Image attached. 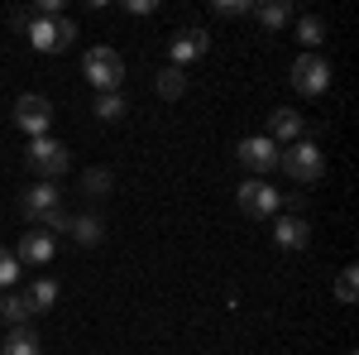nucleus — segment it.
I'll return each instance as SVG.
<instances>
[{
	"label": "nucleus",
	"instance_id": "obj_4",
	"mask_svg": "<svg viewBox=\"0 0 359 355\" xmlns=\"http://www.w3.org/2000/svg\"><path fill=\"white\" fill-rule=\"evenodd\" d=\"M287 82H292V91H297V96H326V91H331V63H326L321 53L292 58Z\"/></svg>",
	"mask_w": 359,
	"mask_h": 355
},
{
	"label": "nucleus",
	"instance_id": "obj_26",
	"mask_svg": "<svg viewBox=\"0 0 359 355\" xmlns=\"http://www.w3.org/2000/svg\"><path fill=\"white\" fill-rule=\"evenodd\" d=\"M283 202L292 207V217H302V207H306V197H302V192H283Z\"/></svg>",
	"mask_w": 359,
	"mask_h": 355
},
{
	"label": "nucleus",
	"instance_id": "obj_12",
	"mask_svg": "<svg viewBox=\"0 0 359 355\" xmlns=\"http://www.w3.org/2000/svg\"><path fill=\"white\" fill-rule=\"evenodd\" d=\"M264 139H273L278 149H287V144L306 139V120L292 106H278V110H269V135H264Z\"/></svg>",
	"mask_w": 359,
	"mask_h": 355
},
{
	"label": "nucleus",
	"instance_id": "obj_5",
	"mask_svg": "<svg viewBox=\"0 0 359 355\" xmlns=\"http://www.w3.org/2000/svg\"><path fill=\"white\" fill-rule=\"evenodd\" d=\"M82 72L96 91H120V82H125V58L115 53V49H101V44H96V49H86Z\"/></svg>",
	"mask_w": 359,
	"mask_h": 355
},
{
	"label": "nucleus",
	"instance_id": "obj_21",
	"mask_svg": "<svg viewBox=\"0 0 359 355\" xmlns=\"http://www.w3.org/2000/svg\"><path fill=\"white\" fill-rule=\"evenodd\" d=\"M297 39H302L306 49L326 44V20H321V15H302V20H297Z\"/></svg>",
	"mask_w": 359,
	"mask_h": 355
},
{
	"label": "nucleus",
	"instance_id": "obj_25",
	"mask_svg": "<svg viewBox=\"0 0 359 355\" xmlns=\"http://www.w3.org/2000/svg\"><path fill=\"white\" fill-rule=\"evenodd\" d=\"M211 10L221 20H240V15H254V0H211Z\"/></svg>",
	"mask_w": 359,
	"mask_h": 355
},
{
	"label": "nucleus",
	"instance_id": "obj_8",
	"mask_svg": "<svg viewBox=\"0 0 359 355\" xmlns=\"http://www.w3.org/2000/svg\"><path fill=\"white\" fill-rule=\"evenodd\" d=\"M15 125L25 130L29 139H39V135H48V125H53V101L48 96H20L15 101Z\"/></svg>",
	"mask_w": 359,
	"mask_h": 355
},
{
	"label": "nucleus",
	"instance_id": "obj_14",
	"mask_svg": "<svg viewBox=\"0 0 359 355\" xmlns=\"http://www.w3.org/2000/svg\"><path fill=\"white\" fill-rule=\"evenodd\" d=\"M254 20L269 29V34L287 29L292 25V0H264V5H254Z\"/></svg>",
	"mask_w": 359,
	"mask_h": 355
},
{
	"label": "nucleus",
	"instance_id": "obj_15",
	"mask_svg": "<svg viewBox=\"0 0 359 355\" xmlns=\"http://www.w3.org/2000/svg\"><path fill=\"white\" fill-rule=\"evenodd\" d=\"M0 355H43V341L34 327H10V336L0 341Z\"/></svg>",
	"mask_w": 359,
	"mask_h": 355
},
{
	"label": "nucleus",
	"instance_id": "obj_22",
	"mask_svg": "<svg viewBox=\"0 0 359 355\" xmlns=\"http://www.w3.org/2000/svg\"><path fill=\"white\" fill-rule=\"evenodd\" d=\"M20 269H25V264L15 259V250H5V245H0V293H10V288L20 283Z\"/></svg>",
	"mask_w": 359,
	"mask_h": 355
},
{
	"label": "nucleus",
	"instance_id": "obj_24",
	"mask_svg": "<svg viewBox=\"0 0 359 355\" xmlns=\"http://www.w3.org/2000/svg\"><path fill=\"white\" fill-rule=\"evenodd\" d=\"M355 293H359V273L355 269H340V278H335V302H355Z\"/></svg>",
	"mask_w": 359,
	"mask_h": 355
},
{
	"label": "nucleus",
	"instance_id": "obj_27",
	"mask_svg": "<svg viewBox=\"0 0 359 355\" xmlns=\"http://www.w3.org/2000/svg\"><path fill=\"white\" fill-rule=\"evenodd\" d=\"M125 10H130V15H154V0H130Z\"/></svg>",
	"mask_w": 359,
	"mask_h": 355
},
{
	"label": "nucleus",
	"instance_id": "obj_7",
	"mask_svg": "<svg viewBox=\"0 0 359 355\" xmlns=\"http://www.w3.org/2000/svg\"><path fill=\"white\" fill-rule=\"evenodd\" d=\"M211 53V34H206V29H177V34H172V39H168V58H172V67H177V72H182V67H187V63H201V58Z\"/></svg>",
	"mask_w": 359,
	"mask_h": 355
},
{
	"label": "nucleus",
	"instance_id": "obj_17",
	"mask_svg": "<svg viewBox=\"0 0 359 355\" xmlns=\"http://www.w3.org/2000/svg\"><path fill=\"white\" fill-rule=\"evenodd\" d=\"M25 298H29V307H34V312H53L57 298H62V288H57V278H34Z\"/></svg>",
	"mask_w": 359,
	"mask_h": 355
},
{
	"label": "nucleus",
	"instance_id": "obj_18",
	"mask_svg": "<svg viewBox=\"0 0 359 355\" xmlns=\"http://www.w3.org/2000/svg\"><path fill=\"white\" fill-rule=\"evenodd\" d=\"M125 110H130L125 91H96V101H91V115H96V120H106V125H115Z\"/></svg>",
	"mask_w": 359,
	"mask_h": 355
},
{
	"label": "nucleus",
	"instance_id": "obj_23",
	"mask_svg": "<svg viewBox=\"0 0 359 355\" xmlns=\"http://www.w3.org/2000/svg\"><path fill=\"white\" fill-rule=\"evenodd\" d=\"M182 91H187V77H182L177 67H163V72H158V96H163V101H177Z\"/></svg>",
	"mask_w": 359,
	"mask_h": 355
},
{
	"label": "nucleus",
	"instance_id": "obj_3",
	"mask_svg": "<svg viewBox=\"0 0 359 355\" xmlns=\"http://www.w3.org/2000/svg\"><path fill=\"white\" fill-rule=\"evenodd\" d=\"M25 39L39 49V53H62L72 39H77V25L67 20V15H57V20H48V15H34L25 25Z\"/></svg>",
	"mask_w": 359,
	"mask_h": 355
},
{
	"label": "nucleus",
	"instance_id": "obj_6",
	"mask_svg": "<svg viewBox=\"0 0 359 355\" xmlns=\"http://www.w3.org/2000/svg\"><path fill=\"white\" fill-rule=\"evenodd\" d=\"M235 202H240V212H245L249 221H269V217H278V207H283V192L269 188L264 178H245L240 192H235Z\"/></svg>",
	"mask_w": 359,
	"mask_h": 355
},
{
	"label": "nucleus",
	"instance_id": "obj_2",
	"mask_svg": "<svg viewBox=\"0 0 359 355\" xmlns=\"http://www.w3.org/2000/svg\"><path fill=\"white\" fill-rule=\"evenodd\" d=\"M25 164H29V173H39L43 183H53V178H62V173H67L72 154H67V144H62V139H53V135H39V139H29Z\"/></svg>",
	"mask_w": 359,
	"mask_h": 355
},
{
	"label": "nucleus",
	"instance_id": "obj_13",
	"mask_svg": "<svg viewBox=\"0 0 359 355\" xmlns=\"http://www.w3.org/2000/svg\"><path fill=\"white\" fill-rule=\"evenodd\" d=\"M273 240H278V250H306L311 245V226L302 217H283L273 226Z\"/></svg>",
	"mask_w": 359,
	"mask_h": 355
},
{
	"label": "nucleus",
	"instance_id": "obj_1",
	"mask_svg": "<svg viewBox=\"0 0 359 355\" xmlns=\"http://www.w3.org/2000/svg\"><path fill=\"white\" fill-rule=\"evenodd\" d=\"M278 168H283L292 183H321V173H326V154H321L316 139H297V144L278 149Z\"/></svg>",
	"mask_w": 359,
	"mask_h": 355
},
{
	"label": "nucleus",
	"instance_id": "obj_16",
	"mask_svg": "<svg viewBox=\"0 0 359 355\" xmlns=\"http://www.w3.org/2000/svg\"><path fill=\"white\" fill-rule=\"evenodd\" d=\"M67 235H72L77 245H101V240H106V221L91 217V212H86V217H72L67 221Z\"/></svg>",
	"mask_w": 359,
	"mask_h": 355
},
{
	"label": "nucleus",
	"instance_id": "obj_11",
	"mask_svg": "<svg viewBox=\"0 0 359 355\" xmlns=\"http://www.w3.org/2000/svg\"><path fill=\"white\" fill-rule=\"evenodd\" d=\"M53 254H57V235H48V231H25L20 235V250H15V259L29 264V269L53 264Z\"/></svg>",
	"mask_w": 359,
	"mask_h": 355
},
{
	"label": "nucleus",
	"instance_id": "obj_19",
	"mask_svg": "<svg viewBox=\"0 0 359 355\" xmlns=\"http://www.w3.org/2000/svg\"><path fill=\"white\" fill-rule=\"evenodd\" d=\"M29 317H34V307H29V298L25 293H0V322H10V327H25Z\"/></svg>",
	"mask_w": 359,
	"mask_h": 355
},
{
	"label": "nucleus",
	"instance_id": "obj_10",
	"mask_svg": "<svg viewBox=\"0 0 359 355\" xmlns=\"http://www.w3.org/2000/svg\"><path fill=\"white\" fill-rule=\"evenodd\" d=\"M235 159L249 168V178L273 173V168H278V144H273V139H264V135H249V139L235 144Z\"/></svg>",
	"mask_w": 359,
	"mask_h": 355
},
{
	"label": "nucleus",
	"instance_id": "obj_20",
	"mask_svg": "<svg viewBox=\"0 0 359 355\" xmlns=\"http://www.w3.org/2000/svg\"><path fill=\"white\" fill-rule=\"evenodd\" d=\"M115 188V178H111V168H86L82 173V192L91 197V202H106Z\"/></svg>",
	"mask_w": 359,
	"mask_h": 355
},
{
	"label": "nucleus",
	"instance_id": "obj_9",
	"mask_svg": "<svg viewBox=\"0 0 359 355\" xmlns=\"http://www.w3.org/2000/svg\"><path fill=\"white\" fill-rule=\"evenodd\" d=\"M57 207H62V192H57V183H43V178H39V183H29V188L20 192V217L34 221V226L48 217V212H57Z\"/></svg>",
	"mask_w": 359,
	"mask_h": 355
}]
</instances>
